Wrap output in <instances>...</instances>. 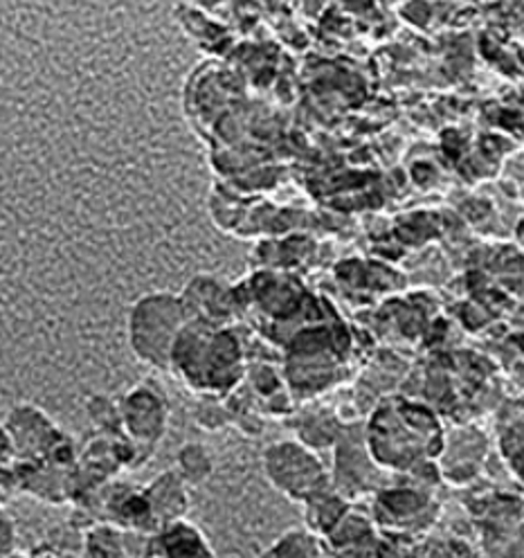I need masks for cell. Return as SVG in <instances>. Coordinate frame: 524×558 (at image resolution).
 <instances>
[{
  "label": "cell",
  "mask_w": 524,
  "mask_h": 558,
  "mask_svg": "<svg viewBox=\"0 0 524 558\" xmlns=\"http://www.w3.org/2000/svg\"><path fill=\"white\" fill-rule=\"evenodd\" d=\"M143 494L156 530L169 525V522L185 520V513L190 511V484L179 475L176 469H169L154 477Z\"/></svg>",
  "instance_id": "ba28073f"
},
{
  "label": "cell",
  "mask_w": 524,
  "mask_h": 558,
  "mask_svg": "<svg viewBox=\"0 0 524 558\" xmlns=\"http://www.w3.org/2000/svg\"><path fill=\"white\" fill-rule=\"evenodd\" d=\"M169 369L194 392L217 397L239 383L243 349L228 327L190 320L173 347Z\"/></svg>",
  "instance_id": "7a4b0ae2"
},
{
  "label": "cell",
  "mask_w": 524,
  "mask_h": 558,
  "mask_svg": "<svg viewBox=\"0 0 524 558\" xmlns=\"http://www.w3.org/2000/svg\"><path fill=\"white\" fill-rule=\"evenodd\" d=\"M190 316L181 293L151 291L139 295L126 313V342L135 361L167 372L179 336Z\"/></svg>",
  "instance_id": "3957f363"
},
{
  "label": "cell",
  "mask_w": 524,
  "mask_h": 558,
  "mask_svg": "<svg viewBox=\"0 0 524 558\" xmlns=\"http://www.w3.org/2000/svg\"><path fill=\"white\" fill-rule=\"evenodd\" d=\"M10 456H14L12 441H10L8 433H5V428L0 426V469H3V464L8 462V458H10Z\"/></svg>",
  "instance_id": "2e32d148"
},
{
  "label": "cell",
  "mask_w": 524,
  "mask_h": 558,
  "mask_svg": "<svg viewBox=\"0 0 524 558\" xmlns=\"http://www.w3.org/2000/svg\"><path fill=\"white\" fill-rule=\"evenodd\" d=\"M261 558H320L316 541L304 532H289L279 538Z\"/></svg>",
  "instance_id": "5bb4252c"
},
{
  "label": "cell",
  "mask_w": 524,
  "mask_h": 558,
  "mask_svg": "<svg viewBox=\"0 0 524 558\" xmlns=\"http://www.w3.org/2000/svg\"><path fill=\"white\" fill-rule=\"evenodd\" d=\"M306 520H308V527L318 534H329L338 522L346 515V502L344 498L336 492L331 486L329 492L316 496L313 500H308L306 505Z\"/></svg>",
  "instance_id": "7c38bea8"
},
{
  "label": "cell",
  "mask_w": 524,
  "mask_h": 558,
  "mask_svg": "<svg viewBox=\"0 0 524 558\" xmlns=\"http://www.w3.org/2000/svg\"><path fill=\"white\" fill-rule=\"evenodd\" d=\"M365 441L374 462L390 471H414L437 458L443 448L437 416L407 401L380 405L365 426Z\"/></svg>",
  "instance_id": "6da1fadb"
},
{
  "label": "cell",
  "mask_w": 524,
  "mask_h": 558,
  "mask_svg": "<svg viewBox=\"0 0 524 558\" xmlns=\"http://www.w3.org/2000/svg\"><path fill=\"white\" fill-rule=\"evenodd\" d=\"M14 456H34V450L41 452L50 444H54V424L46 412L34 405H19L10 410L8 422L3 424Z\"/></svg>",
  "instance_id": "9c48e42d"
},
{
  "label": "cell",
  "mask_w": 524,
  "mask_h": 558,
  "mask_svg": "<svg viewBox=\"0 0 524 558\" xmlns=\"http://www.w3.org/2000/svg\"><path fill=\"white\" fill-rule=\"evenodd\" d=\"M331 551L336 558H369L371 554V530L367 522L354 513H349L327 534Z\"/></svg>",
  "instance_id": "8fae6325"
},
{
  "label": "cell",
  "mask_w": 524,
  "mask_h": 558,
  "mask_svg": "<svg viewBox=\"0 0 524 558\" xmlns=\"http://www.w3.org/2000/svg\"><path fill=\"white\" fill-rule=\"evenodd\" d=\"M122 433L139 448H154L162 441L169 428V401L167 395L147 378L133 386L122 399H118Z\"/></svg>",
  "instance_id": "5b68a950"
},
{
  "label": "cell",
  "mask_w": 524,
  "mask_h": 558,
  "mask_svg": "<svg viewBox=\"0 0 524 558\" xmlns=\"http://www.w3.org/2000/svg\"><path fill=\"white\" fill-rule=\"evenodd\" d=\"M181 300L187 308L190 320L226 327L232 313V289L223 279L212 275H196L190 279Z\"/></svg>",
  "instance_id": "52a82bcc"
},
{
  "label": "cell",
  "mask_w": 524,
  "mask_h": 558,
  "mask_svg": "<svg viewBox=\"0 0 524 558\" xmlns=\"http://www.w3.org/2000/svg\"><path fill=\"white\" fill-rule=\"evenodd\" d=\"M382 469L374 462L365 441V426L342 430L336 441V466L331 484L346 500V496H358L376 488Z\"/></svg>",
  "instance_id": "8992f818"
},
{
  "label": "cell",
  "mask_w": 524,
  "mask_h": 558,
  "mask_svg": "<svg viewBox=\"0 0 524 558\" xmlns=\"http://www.w3.org/2000/svg\"><path fill=\"white\" fill-rule=\"evenodd\" d=\"M149 558H215V551L192 522L176 520L156 530Z\"/></svg>",
  "instance_id": "30bf717a"
},
{
  "label": "cell",
  "mask_w": 524,
  "mask_h": 558,
  "mask_svg": "<svg viewBox=\"0 0 524 558\" xmlns=\"http://www.w3.org/2000/svg\"><path fill=\"white\" fill-rule=\"evenodd\" d=\"M176 471L187 484H203L215 473L212 452L198 441H187L176 456Z\"/></svg>",
  "instance_id": "4fadbf2b"
},
{
  "label": "cell",
  "mask_w": 524,
  "mask_h": 558,
  "mask_svg": "<svg viewBox=\"0 0 524 558\" xmlns=\"http://www.w3.org/2000/svg\"><path fill=\"white\" fill-rule=\"evenodd\" d=\"M86 412L90 416V422L107 433H122V424H120V410H118V401H113L111 397L103 395H95L86 401Z\"/></svg>",
  "instance_id": "9a60e30c"
},
{
  "label": "cell",
  "mask_w": 524,
  "mask_h": 558,
  "mask_svg": "<svg viewBox=\"0 0 524 558\" xmlns=\"http://www.w3.org/2000/svg\"><path fill=\"white\" fill-rule=\"evenodd\" d=\"M261 466L275 492L293 502L306 505L333 486L318 452L302 441L282 439L270 444L264 450Z\"/></svg>",
  "instance_id": "277c9868"
}]
</instances>
